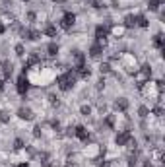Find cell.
<instances>
[{
	"label": "cell",
	"mask_w": 165,
	"mask_h": 167,
	"mask_svg": "<svg viewBox=\"0 0 165 167\" xmlns=\"http://www.w3.org/2000/svg\"><path fill=\"white\" fill-rule=\"evenodd\" d=\"M74 82H76V78H74L72 72H66V74L58 76V87H60L62 91H68L74 86Z\"/></svg>",
	"instance_id": "1"
},
{
	"label": "cell",
	"mask_w": 165,
	"mask_h": 167,
	"mask_svg": "<svg viewBox=\"0 0 165 167\" xmlns=\"http://www.w3.org/2000/svg\"><path fill=\"white\" fill-rule=\"evenodd\" d=\"M74 22H76V16H74L72 12H66L64 18H62V22H60V25H62L64 29H70L72 25H74Z\"/></svg>",
	"instance_id": "2"
},
{
	"label": "cell",
	"mask_w": 165,
	"mask_h": 167,
	"mask_svg": "<svg viewBox=\"0 0 165 167\" xmlns=\"http://www.w3.org/2000/svg\"><path fill=\"white\" fill-rule=\"evenodd\" d=\"M16 87H18V91L22 93V95H23V93H27V90H29V80L25 76H20L18 78V86H16Z\"/></svg>",
	"instance_id": "3"
},
{
	"label": "cell",
	"mask_w": 165,
	"mask_h": 167,
	"mask_svg": "<svg viewBox=\"0 0 165 167\" xmlns=\"http://www.w3.org/2000/svg\"><path fill=\"white\" fill-rule=\"evenodd\" d=\"M103 45H105V41H97L95 45H91V49H89V55H91V56H99L101 53H103Z\"/></svg>",
	"instance_id": "4"
},
{
	"label": "cell",
	"mask_w": 165,
	"mask_h": 167,
	"mask_svg": "<svg viewBox=\"0 0 165 167\" xmlns=\"http://www.w3.org/2000/svg\"><path fill=\"white\" fill-rule=\"evenodd\" d=\"M107 35H109L107 27H103V25H97V27H95V37H97V41H105Z\"/></svg>",
	"instance_id": "5"
},
{
	"label": "cell",
	"mask_w": 165,
	"mask_h": 167,
	"mask_svg": "<svg viewBox=\"0 0 165 167\" xmlns=\"http://www.w3.org/2000/svg\"><path fill=\"white\" fill-rule=\"evenodd\" d=\"M76 136L80 140H84V142H88V140H89V134H88V130L84 126H76Z\"/></svg>",
	"instance_id": "6"
},
{
	"label": "cell",
	"mask_w": 165,
	"mask_h": 167,
	"mask_svg": "<svg viewBox=\"0 0 165 167\" xmlns=\"http://www.w3.org/2000/svg\"><path fill=\"white\" fill-rule=\"evenodd\" d=\"M126 142H130V132H122V134L117 136V144L119 146H124Z\"/></svg>",
	"instance_id": "7"
},
{
	"label": "cell",
	"mask_w": 165,
	"mask_h": 167,
	"mask_svg": "<svg viewBox=\"0 0 165 167\" xmlns=\"http://www.w3.org/2000/svg\"><path fill=\"white\" fill-rule=\"evenodd\" d=\"M23 35H25L27 39H31V41H35V39H39V37H41L39 31H33V29H25V31H23Z\"/></svg>",
	"instance_id": "8"
},
{
	"label": "cell",
	"mask_w": 165,
	"mask_h": 167,
	"mask_svg": "<svg viewBox=\"0 0 165 167\" xmlns=\"http://www.w3.org/2000/svg\"><path fill=\"white\" fill-rule=\"evenodd\" d=\"M18 115H20V119H25V121H29V119L33 117L29 109H20V113H18Z\"/></svg>",
	"instance_id": "9"
},
{
	"label": "cell",
	"mask_w": 165,
	"mask_h": 167,
	"mask_svg": "<svg viewBox=\"0 0 165 167\" xmlns=\"http://www.w3.org/2000/svg\"><path fill=\"white\" fill-rule=\"evenodd\" d=\"M124 25H126V27H134V25H136V18H134V16H126V18H124Z\"/></svg>",
	"instance_id": "10"
},
{
	"label": "cell",
	"mask_w": 165,
	"mask_h": 167,
	"mask_svg": "<svg viewBox=\"0 0 165 167\" xmlns=\"http://www.w3.org/2000/svg\"><path fill=\"white\" fill-rule=\"evenodd\" d=\"M47 51H49V55H51V56H55V55L58 53V45H56V43H51L49 47H47Z\"/></svg>",
	"instance_id": "11"
},
{
	"label": "cell",
	"mask_w": 165,
	"mask_h": 167,
	"mask_svg": "<svg viewBox=\"0 0 165 167\" xmlns=\"http://www.w3.org/2000/svg\"><path fill=\"white\" fill-rule=\"evenodd\" d=\"M136 23L140 25V27H148V20L144 18V16H138V18H136Z\"/></svg>",
	"instance_id": "12"
},
{
	"label": "cell",
	"mask_w": 165,
	"mask_h": 167,
	"mask_svg": "<svg viewBox=\"0 0 165 167\" xmlns=\"http://www.w3.org/2000/svg\"><path fill=\"white\" fill-rule=\"evenodd\" d=\"M117 107H119V109H122V111H124V109L128 107V101H126V99H119V101H117Z\"/></svg>",
	"instance_id": "13"
},
{
	"label": "cell",
	"mask_w": 165,
	"mask_h": 167,
	"mask_svg": "<svg viewBox=\"0 0 165 167\" xmlns=\"http://www.w3.org/2000/svg\"><path fill=\"white\" fill-rule=\"evenodd\" d=\"M45 33L49 35V37H55V35H56V27H52V25H49V27L45 29Z\"/></svg>",
	"instance_id": "14"
},
{
	"label": "cell",
	"mask_w": 165,
	"mask_h": 167,
	"mask_svg": "<svg viewBox=\"0 0 165 167\" xmlns=\"http://www.w3.org/2000/svg\"><path fill=\"white\" fill-rule=\"evenodd\" d=\"M153 43H156V47H159V49H163V39H161V35H156Z\"/></svg>",
	"instance_id": "15"
},
{
	"label": "cell",
	"mask_w": 165,
	"mask_h": 167,
	"mask_svg": "<svg viewBox=\"0 0 165 167\" xmlns=\"http://www.w3.org/2000/svg\"><path fill=\"white\" fill-rule=\"evenodd\" d=\"M10 74H12V66L6 64L4 66V78H10Z\"/></svg>",
	"instance_id": "16"
},
{
	"label": "cell",
	"mask_w": 165,
	"mask_h": 167,
	"mask_svg": "<svg viewBox=\"0 0 165 167\" xmlns=\"http://www.w3.org/2000/svg\"><path fill=\"white\" fill-rule=\"evenodd\" d=\"M157 4H159V0H150L148 6H150V10H157Z\"/></svg>",
	"instance_id": "17"
},
{
	"label": "cell",
	"mask_w": 165,
	"mask_h": 167,
	"mask_svg": "<svg viewBox=\"0 0 165 167\" xmlns=\"http://www.w3.org/2000/svg\"><path fill=\"white\" fill-rule=\"evenodd\" d=\"M16 55H18V56H23V45H18V47H16Z\"/></svg>",
	"instance_id": "18"
},
{
	"label": "cell",
	"mask_w": 165,
	"mask_h": 167,
	"mask_svg": "<svg viewBox=\"0 0 165 167\" xmlns=\"http://www.w3.org/2000/svg\"><path fill=\"white\" fill-rule=\"evenodd\" d=\"M142 72H144V76H152V68H150V66H142Z\"/></svg>",
	"instance_id": "19"
},
{
	"label": "cell",
	"mask_w": 165,
	"mask_h": 167,
	"mask_svg": "<svg viewBox=\"0 0 165 167\" xmlns=\"http://www.w3.org/2000/svg\"><path fill=\"white\" fill-rule=\"evenodd\" d=\"M22 148H23V140L18 138V140H16V150H22Z\"/></svg>",
	"instance_id": "20"
},
{
	"label": "cell",
	"mask_w": 165,
	"mask_h": 167,
	"mask_svg": "<svg viewBox=\"0 0 165 167\" xmlns=\"http://www.w3.org/2000/svg\"><path fill=\"white\" fill-rule=\"evenodd\" d=\"M148 115V109L146 107H140V117H146Z\"/></svg>",
	"instance_id": "21"
},
{
	"label": "cell",
	"mask_w": 165,
	"mask_h": 167,
	"mask_svg": "<svg viewBox=\"0 0 165 167\" xmlns=\"http://www.w3.org/2000/svg\"><path fill=\"white\" fill-rule=\"evenodd\" d=\"M89 111H91V109H89L88 105H84V107H82V113H84V115H89Z\"/></svg>",
	"instance_id": "22"
},
{
	"label": "cell",
	"mask_w": 165,
	"mask_h": 167,
	"mask_svg": "<svg viewBox=\"0 0 165 167\" xmlns=\"http://www.w3.org/2000/svg\"><path fill=\"white\" fill-rule=\"evenodd\" d=\"M101 72H109V64H101Z\"/></svg>",
	"instance_id": "23"
},
{
	"label": "cell",
	"mask_w": 165,
	"mask_h": 167,
	"mask_svg": "<svg viewBox=\"0 0 165 167\" xmlns=\"http://www.w3.org/2000/svg\"><path fill=\"white\" fill-rule=\"evenodd\" d=\"M99 167H111L109 161H103V163H99Z\"/></svg>",
	"instance_id": "24"
},
{
	"label": "cell",
	"mask_w": 165,
	"mask_h": 167,
	"mask_svg": "<svg viewBox=\"0 0 165 167\" xmlns=\"http://www.w3.org/2000/svg\"><path fill=\"white\" fill-rule=\"evenodd\" d=\"M2 90H4V80L0 78V91H2Z\"/></svg>",
	"instance_id": "25"
},
{
	"label": "cell",
	"mask_w": 165,
	"mask_h": 167,
	"mask_svg": "<svg viewBox=\"0 0 165 167\" xmlns=\"http://www.w3.org/2000/svg\"><path fill=\"white\" fill-rule=\"evenodd\" d=\"M0 33H4V25H2V22H0Z\"/></svg>",
	"instance_id": "26"
}]
</instances>
